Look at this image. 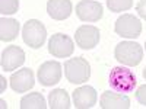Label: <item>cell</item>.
Masks as SVG:
<instances>
[{"mask_svg":"<svg viewBox=\"0 0 146 109\" xmlns=\"http://www.w3.org/2000/svg\"><path fill=\"white\" fill-rule=\"evenodd\" d=\"M100 39H101V32L96 26L82 25L76 29L75 41L82 50H92L100 44Z\"/></svg>","mask_w":146,"mask_h":109,"instance_id":"obj_7","label":"cell"},{"mask_svg":"<svg viewBox=\"0 0 146 109\" xmlns=\"http://www.w3.org/2000/svg\"><path fill=\"white\" fill-rule=\"evenodd\" d=\"M72 2L70 0H48L47 2V13L54 20H64L72 15Z\"/></svg>","mask_w":146,"mask_h":109,"instance_id":"obj_14","label":"cell"},{"mask_svg":"<svg viewBox=\"0 0 146 109\" xmlns=\"http://www.w3.org/2000/svg\"><path fill=\"white\" fill-rule=\"evenodd\" d=\"M19 9V0H0V13L13 15Z\"/></svg>","mask_w":146,"mask_h":109,"instance_id":"obj_19","label":"cell"},{"mask_svg":"<svg viewBox=\"0 0 146 109\" xmlns=\"http://www.w3.org/2000/svg\"><path fill=\"white\" fill-rule=\"evenodd\" d=\"M114 31L121 38L135 39V38H139L142 33V22L135 15L124 13L123 16H120L115 20Z\"/></svg>","mask_w":146,"mask_h":109,"instance_id":"obj_5","label":"cell"},{"mask_svg":"<svg viewBox=\"0 0 146 109\" xmlns=\"http://www.w3.org/2000/svg\"><path fill=\"white\" fill-rule=\"evenodd\" d=\"M98 95L92 86H80L73 92V105L78 109H89L96 105Z\"/></svg>","mask_w":146,"mask_h":109,"instance_id":"obj_12","label":"cell"},{"mask_svg":"<svg viewBox=\"0 0 146 109\" xmlns=\"http://www.w3.org/2000/svg\"><path fill=\"white\" fill-rule=\"evenodd\" d=\"M107 6L111 12L118 13V12H126L131 9L133 0H107Z\"/></svg>","mask_w":146,"mask_h":109,"instance_id":"obj_18","label":"cell"},{"mask_svg":"<svg viewBox=\"0 0 146 109\" xmlns=\"http://www.w3.org/2000/svg\"><path fill=\"white\" fill-rule=\"evenodd\" d=\"M2 68L6 71H13L25 63V51L18 45L6 47L2 53Z\"/></svg>","mask_w":146,"mask_h":109,"instance_id":"obj_10","label":"cell"},{"mask_svg":"<svg viewBox=\"0 0 146 109\" xmlns=\"http://www.w3.org/2000/svg\"><path fill=\"white\" fill-rule=\"evenodd\" d=\"M108 83L113 90L118 93H130L136 87V74L127 67H114L110 71Z\"/></svg>","mask_w":146,"mask_h":109,"instance_id":"obj_1","label":"cell"},{"mask_svg":"<svg viewBox=\"0 0 146 109\" xmlns=\"http://www.w3.org/2000/svg\"><path fill=\"white\" fill-rule=\"evenodd\" d=\"M75 51V45L70 36L64 33H54L48 41V53L56 58H67Z\"/></svg>","mask_w":146,"mask_h":109,"instance_id":"obj_6","label":"cell"},{"mask_svg":"<svg viewBox=\"0 0 146 109\" xmlns=\"http://www.w3.org/2000/svg\"><path fill=\"white\" fill-rule=\"evenodd\" d=\"M136 12H137V15L146 20V0H140V2L137 3L136 6Z\"/></svg>","mask_w":146,"mask_h":109,"instance_id":"obj_21","label":"cell"},{"mask_svg":"<svg viewBox=\"0 0 146 109\" xmlns=\"http://www.w3.org/2000/svg\"><path fill=\"white\" fill-rule=\"evenodd\" d=\"M104 15V9L100 2L80 0L76 5V16L82 22H98Z\"/></svg>","mask_w":146,"mask_h":109,"instance_id":"obj_8","label":"cell"},{"mask_svg":"<svg viewBox=\"0 0 146 109\" xmlns=\"http://www.w3.org/2000/svg\"><path fill=\"white\" fill-rule=\"evenodd\" d=\"M100 106L102 109H129L130 108V99L129 96L118 93V92H111L105 90L101 95L100 99Z\"/></svg>","mask_w":146,"mask_h":109,"instance_id":"obj_13","label":"cell"},{"mask_svg":"<svg viewBox=\"0 0 146 109\" xmlns=\"http://www.w3.org/2000/svg\"><path fill=\"white\" fill-rule=\"evenodd\" d=\"M114 57L118 63L129 66V67H135L140 64L142 58H143V48L137 42L123 41V42L117 44L115 50H114Z\"/></svg>","mask_w":146,"mask_h":109,"instance_id":"obj_3","label":"cell"},{"mask_svg":"<svg viewBox=\"0 0 146 109\" xmlns=\"http://www.w3.org/2000/svg\"><path fill=\"white\" fill-rule=\"evenodd\" d=\"M142 74H143V79H145V80H146V67H145V68H143V73H142Z\"/></svg>","mask_w":146,"mask_h":109,"instance_id":"obj_22","label":"cell"},{"mask_svg":"<svg viewBox=\"0 0 146 109\" xmlns=\"http://www.w3.org/2000/svg\"><path fill=\"white\" fill-rule=\"evenodd\" d=\"M64 76L69 83L73 84H82L88 81L91 77V66L88 60L83 57H75L69 58L64 61Z\"/></svg>","mask_w":146,"mask_h":109,"instance_id":"obj_2","label":"cell"},{"mask_svg":"<svg viewBox=\"0 0 146 109\" xmlns=\"http://www.w3.org/2000/svg\"><path fill=\"white\" fill-rule=\"evenodd\" d=\"M136 99L140 105L146 106V84H142V86L137 87L136 90Z\"/></svg>","mask_w":146,"mask_h":109,"instance_id":"obj_20","label":"cell"},{"mask_svg":"<svg viewBox=\"0 0 146 109\" xmlns=\"http://www.w3.org/2000/svg\"><path fill=\"white\" fill-rule=\"evenodd\" d=\"M19 33V23L16 19L2 18L0 20V39L3 42L13 41Z\"/></svg>","mask_w":146,"mask_h":109,"instance_id":"obj_15","label":"cell"},{"mask_svg":"<svg viewBox=\"0 0 146 109\" xmlns=\"http://www.w3.org/2000/svg\"><path fill=\"white\" fill-rule=\"evenodd\" d=\"M9 81H10V87L16 93H25V92L31 90L35 84L34 73L29 68H21V70L15 71L10 76Z\"/></svg>","mask_w":146,"mask_h":109,"instance_id":"obj_11","label":"cell"},{"mask_svg":"<svg viewBox=\"0 0 146 109\" xmlns=\"http://www.w3.org/2000/svg\"><path fill=\"white\" fill-rule=\"evenodd\" d=\"M145 50H146V42H145Z\"/></svg>","mask_w":146,"mask_h":109,"instance_id":"obj_23","label":"cell"},{"mask_svg":"<svg viewBox=\"0 0 146 109\" xmlns=\"http://www.w3.org/2000/svg\"><path fill=\"white\" fill-rule=\"evenodd\" d=\"M45 108H47L45 99L40 92L25 95L21 99V109H45Z\"/></svg>","mask_w":146,"mask_h":109,"instance_id":"obj_17","label":"cell"},{"mask_svg":"<svg viewBox=\"0 0 146 109\" xmlns=\"http://www.w3.org/2000/svg\"><path fill=\"white\" fill-rule=\"evenodd\" d=\"M48 106L51 109H69L70 98L64 89H54L48 93Z\"/></svg>","mask_w":146,"mask_h":109,"instance_id":"obj_16","label":"cell"},{"mask_svg":"<svg viewBox=\"0 0 146 109\" xmlns=\"http://www.w3.org/2000/svg\"><path fill=\"white\" fill-rule=\"evenodd\" d=\"M22 38L28 47L31 48H41L47 39V29L44 23L36 19H29L22 29Z\"/></svg>","mask_w":146,"mask_h":109,"instance_id":"obj_4","label":"cell"},{"mask_svg":"<svg viewBox=\"0 0 146 109\" xmlns=\"http://www.w3.org/2000/svg\"><path fill=\"white\" fill-rule=\"evenodd\" d=\"M38 80L42 86L50 87L62 80V64L58 61H45L38 68Z\"/></svg>","mask_w":146,"mask_h":109,"instance_id":"obj_9","label":"cell"}]
</instances>
